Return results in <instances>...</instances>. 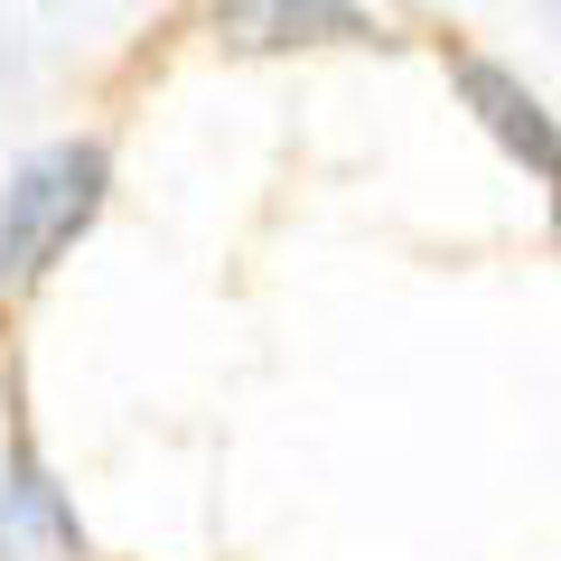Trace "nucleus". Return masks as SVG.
Wrapping results in <instances>:
<instances>
[{"label": "nucleus", "mask_w": 561, "mask_h": 561, "mask_svg": "<svg viewBox=\"0 0 561 561\" xmlns=\"http://www.w3.org/2000/svg\"><path fill=\"white\" fill-rule=\"evenodd\" d=\"M459 94H468V113H478L486 131H496L524 169H534V179H552V187H561V131H552V113H542V103L524 94V84L505 76V66L459 57Z\"/></svg>", "instance_id": "3"}, {"label": "nucleus", "mask_w": 561, "mask_h": 561, "mask_svg": "<svg viewBox=\"0 0 561 561\" xmlns=\"http://www.w3.org/2000/svg\"><path fill=\"white\" fill-rule=\"evenodd\" d=\"M216 38L243 57H272V47H365L383 38V20H365L356 0H225Z\"/></svg>", "instance_id": "2"}, {"label": "nucleus", "mask_w": 561, "mask_h": 561, "mask_svg": "<svg viewBox=\"0 0 561 561\" xmlns=\"http://www.w3.org/2000/svg\"><path fill=\"white\" fill-rule=\"evenodd\" d=\"M103 150L94 140H47L0 179V290H28L103 206Z\"/></svg>", "instance_id": "1"}]
</instances>
